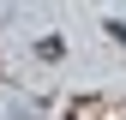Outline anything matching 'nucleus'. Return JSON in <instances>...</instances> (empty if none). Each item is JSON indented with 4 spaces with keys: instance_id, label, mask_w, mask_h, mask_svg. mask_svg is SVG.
<instances>
[{
    "instance_id": "nucleus-1",
    "label": "nucleus",
    "mask_w": 126,
    "mask_h": 120,
    "mask_svg": "<svg viewBox=\"0 0 126 120\" xmlns=\"http://www.w3.org/2000/svg\"><path fill=\"white\" fill-rule=\"evenodd\" d=\"M108 30H114V42H126V24H108Z\"/></svg>"
}]
</instances>
